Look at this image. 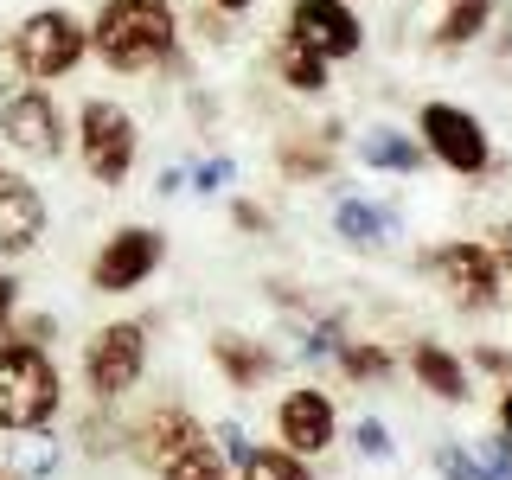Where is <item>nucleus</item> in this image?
I'll return each mask as SVG.
<instances>
[{
  "label": "nucleus",
  "instance_id": "nucleus-5",
  "mask_svg": "<svg viewBox=\"0 0 512 480\" xmlns=\"http://www.w3.org/2000/svg\"><path fill=\"white\" fill-rule=\"evenodd\" d=\"M0 135H7L20 154H32V160H52V154H64V122H58V103H52V96H45L39 84L0 90Z\"/></svg>",
  "mask_w": 512,
  "mask_h": 480
},
{
  "label": "nucleus",
  "instance_id": "nucleus-13",
  "mask_svg": "<svg viewBox=\"0 0 512 480\" xmlns=\"http://www.w3.org/2000/svg\"><path fill=\"white\" fill-rule=\"evenodd\" d=\"M192 442H205V429L192 423L186 410H154L148 423L135 429V448H141V461H148V468H167V461L180 455V448H192Z\"/></svg>",
  "mask_w": 512,
  "mask_h": 480
},
{
  "label": "nucleus",
  "instance_id": "nucleus-25",
  "mask_svg": "<svg viewBox=\"0 0 512 480\" xmlns=\"http://www.w3.org/2000/svg\"><path fill=\"white\" fill-rule=\"evenodd\" d=\"M359 448H365V455H384V448H391V442H384V423H359Z\"/></svg>",
  "mask_w": 512,
  "mask_h": 480
},
{
  "label": "nucleus",
  "instance_id": "nucleus-29",
  "mask_svg": "<svg viewBox=\"0 0 512 480\" xmlns=\"http://www.w3.org/2000/svg\"><path fill=\"white\" fill-rule=\"evenodd\" d=\"M500 423H506V436H512V391H506V404H500Z\"/></svg>",
  "mask_w": 512,
  "mask_h": 480
},
{
  "label": "nucleus",
  "instance_id": "nucleus-24",
  "mask_svg": "<svg viewBox=\"0 0 512 480\" xmlns=\"http://www.w3.org/2000/svg\"><path fill=\"white\" fill-rule=\"evenodd\" d=\"M218 442H224V455H231V461H250V436H244L237 423H224V429H218Z\"/></svg>",
  "mask_w": 512,
  "mask_h": 480
},
{
  "label": "nucleus",
  "instance_id": "nucleus-18",
  "mask_svg": "<svg viewBox=\"0 0 512 480\" xmlns=\"http://www.w3.org/2000/svg\"><path fill=\"white\" fill-rule=\"evenodd\" d=\"M487 20H493V0H455L448 20H442V45H468Z\"/></svg>",
  "mask_w": 512,
  "mask_h": 480
},
{
  "label": "nucleus",
  "instance_id": "nucleus-16",
  "mask_svg": "<svg viewBox=\"0 0 512 480\" xmlns=\"http://www.w3.org/2000/svg\"><path fill=\"white\" fill-rule=\"evenodd\" d=\"M244 480H314V474L301 468V455H295V448H250Z\"/></svg>",
  "mask_w": 512,
  "mask_h": 480
},
{
  "label": "nucleus",
  "instance_id": "nucleus-7",
  "mask_svg": "<svg viewBox=\"0 0 512 480\" xmlns=\"http://www.w3.org/2000/svg\"><path fill=\"white\" fill-rule=\"evenodd\" d=\"M288 39L308 45L320 58H352L365 45V26L359 13L346 7V0H295V13H288Z\"/></svg>",
  "mask_w": 512,
  "mask_h": 480
},
{
  "label": "nucleus",
  "instance_id": "nucleus-17",
  "mask_svg": "<svg viewBox=\"0 0 512 480\" xmlns=\"http://www.w3.org/2000/svg\"><path fill=\"white\" fill-rule=\"evenodd\" d=\"M333 224H340V237H352V244H378V237H384V212L365 205V199H340Z\"/></svg>",
  "mask_w": 512,
  "mask_h": 480
},
{
  "label": "nucleus",
  "instance_id": "nucleus-9",
  "mask_svg": "<svg viewBox=\"0 0 512 480\" xmlns=\"http://www.w3.org/2000/svg\"><path fill=\"white\" fill-rule=\"evenodd\" d=\"M141 365H148V333H141L135 320H116V327H103V333H96V346H90V391L96 397L135 391Z\"/></svg>",
  "mask_w": 512,
  "mask_h": 480
},
{
  "label": "nucleus",
  "instance_id": "nucleus-20",
  "mask_svg": "<svg viewBox=\"0 0 512 480\" xmlns=\"http://www.w3.org/2000/svg\"><path fill=\"white\" fill-rule=\"evenodd\" d=\"M365 160H372V167H397V173H410L423 154H416L404 135H372V141H365Z\"/></svg>",
  "mask_w": 512,
  "mask_h": 480
},
{
  "label": "nucleus",
  "instance_id": "nucleus-1",
  "mask_svg": "<svg viewBox=\"0 0 512 480\" xmlns=\"http://www.w3.org/2000/svg\"><path fill=\"white\" fill-rule=\"evenodd\" d=\"M173 39H180V20H173L167 0H109L90 26V52L122 77L154 71L160 58H173Z\"/></svg>",
  "mask_w": 512,
  "mask_h": 480
},
{
  "label": "nucleus",
  "instance_id": "nucleus-12",
  "mask_svg": "<svg viewBox=\"0 0 512 480\" xmlns=\"http://www.w3.org/2000/svg\"><path fill=\"white\" fill-rule=\"evenodd\" d=\"M39 231H45V199L20 180V173L0 167V250L39 244Z\"/></svg>",
  "mask_w": 512,
  "mask_h": 480
},
{
  "label": "nucleus",
  "instance_id": "nucleus-14",
  "mask_svg": "<svg viewBox=\"0 0 512 480\" xmlns=\"http://www.w3.org/2000/svg\"><path fill=\"white\" fill-rule=\"evenodd\" d=\"M282 84H288V90H301V96L327 90V58H320V52H308V45H295V39H288V45H282Z\"/></svg>",
  "mask_w": 512,
  "mask_h": 480
},
{
  "label": "nucleus",
  "instance_id": "nucleus-3",
  "mask_svg": "<svg viewBox=\"0 0 512 480\" xmlns=\"http://www.w3.org/2000/svg\"><path fill=\"white\" fill-rule=\"evenodd\" d=\"M58 410V372L39 346H0V429H39Z\"/></svg>",
  "mask_w": 512,
  "mask_h": 480
},
{
  "label": "nucleus",
  "instance_id": "nucleus-8",
  "mask_svg": "<svg viewBox=\"0 0 512 480\" xmlns=\"http://www.w3.org/2000/svg\"><path fill=\"white\" fill-rule=\"evenodd\" d=\"M423 141H429V154H436L448 173H487V160H493L480 122L468 116V109H455V103H429L423 109Z\"/></svg>",
  "mask_w": 512,
  "mask_h": 480
},
{
  "label": "nucleus",
  "instance_id": "nucleus-4",
  "mask_svg": "<svg viewBox=\"0 0 512 480\" xmlns=\"http://www.w3.org/2000/svg\"><path fill=\"white\" fill-rule=\"evenodd\" d=\"M77 148H84L90 180L122 186L128 167H135V116H128L122 103H109V96H90V103L77 109Z\"/></svg>",
  "mask_w": 512,
  "mask_h": 480
},
{
  "label": "nucleus",
  "instance_id": "nucleus-28",
  "mask_svg": "<svg viewBox=\"0 0 512 480\" xmlns=\"http://www.w3.org/2000/svg\"><path fill=\"white\" fill-rule=\"evenodd\" d=\"M500 256L512 263V218H506V231H500Z\"/></svg>",
  "mask_w": 512,
  "mask_h": 480
},
{
  "label": "nucleus",
  "instance_id": "nucleus-23",
  "mask_svg": "<svg viewBox=\"0 0 512 480\" xmlns=\"http://www.w3.org/2000/svg\"><path fill=\"white\" fill-rule=\"evenodd\" d=\"M436 468H442L448 480H493L487 468H474V461L461 455V448H442V455H436Z\"/></svg>",
  "mask_w": 512,
  "mask_h": 480
},
{
  "label": "nucleus",
  "instance_id": "nucleus-6",
  "mask_svg": "<svg viewBox=\"0 0 512 480\" xmlns=\"http://www.w3.org/2000/svg\"><path fill=\"white\" fill-rule=\"evenodd\" d=\"M154 269H160V231H148V224H128V231H116L103 250H96L90 282L103 288V295H128V288H141Z\"/></svg>",
  "mask_w": 512,
  "mask_h": 480
},
{
  "label": "nucleus",
  "instance_id": "nucleus-31",
  "mask_svg": "<svg viewBox=\"0 0 512 480\" xmlns=\"http://www.w3.org/2000/svg\"><path fill=\"white\" fill-rule=\"evenodd\" d=\"M0 480H13V474H0Z\"/></svg>",
  "mask_w": 512,
  "mask_h": 480
},
{
  "label": "nucleus",
  "instance_id": "nucleus-2",
  "mask_svg": "<svg viewBox=\"0 0 512 480\" xmlns=\"http://www.w3.org/2000/svg\"><path fill=\"white\" fill-rule=\"evenodd\" d=\"M13 64H20V77H32V84H52V77L77 71V58L90 52V32L84 20H71L64 7H39L26 13L20 26H13Z\"/></svg>",
  "mask_w": 512,
  "mask_h": 480
},
{
  "label": "nucleus",
  "instance_id": "nucleus-26",
  "mask_svg": "<svg viewBox=\"0 0 512 480\" xmlns=\"http://www.w3.org/2000/svg\"><path fill=\"white\" fill-rule=\"evenodd\" d=\"M13 301H20V282H13V276H0V327H7V314H13Z\"/></svg>",
  "mask_w": 512,
  "mask_h": 480
},
{
  "label": "nucleus",
  "instance_id": "nucleus-15",
  "mask_svg": "<svg viewBox=\"0 0 512 480\" xmlns=\"http://www.w3.org/2000/svg\"><path fill=\"white\" fill-rule=\"evenodd\" d=\"M416 378H423L436 397H468V378H461V365L448 359L442 346H416Z\"/></svg>",
  "mask_w": 512,
  "mask_h": 480
},
{
  "label": "nucleus",
  "instance_id": "nucleus-21",
  "mask_svg": "<svg viewBox=\"0 0 512 480\" xmlns=\"http://www.w3.org/2000/svg\"><path fill=\"white\" fill-rule=\"evenodd\" d=\"M340 365H346V378H378V372H391V359H384L378 346H346Z\"/></svg>",
  "mask_w": 512,
  "mask_h": 480
},
{
  "label": "nucleus",
  "instance_id": "nucleus-19",
  "mask_svg": "<svg viewBox=\"0 0 512 480\" xmlns=\"http://www.w3.org/2000/svg\"><path fill=\"white\" fill-rule=\"evenodd\" d=\"M160 480H224V468H218V455L205 442H192V448H180V455L160 468Z\"/></svg>",
  "mask_w": 512,
  "mask_h": 480
},
{
  "label": "nucleus",
  "instance_id": "nucleus-10",
  "mask_svg": "<svg viewBox=\"0 0 512 480\" xmlns=\"http://www.w3.org/2000/svg\"><path fill=\"white\" fill-rule=\"evenodd\" d=\"M436 269H442V282L455 288L461 308H487V301L500 295V256L487 244H448L436 256Z\"/></svg>",
  "mask_w": 512,
  "mask_h": 480
},
{
  "label": "nucleus",
  "instance_id": "nucleus-27",
  "mask_svg": "<svg viewBox=\"0 0 512 480\" xmlns=\"http://www.w3.org/2000/svg\"><path fill=\"white\" fill-rule=\"evenodd\" d=\"M224 173H231L224 160H212V167H199V192H218V186H224Z\"/></svg>",
  "mask_w": 512,
  "mask_h": 480
},
{
  "label": "nucleus",
  "instance_id": "nucleus-30",
  "mask_svg": "<svg viewBox=\"0 0 512 480\" xmlns=\"http://www.w3.org/2000/svg\"><path fill=\"white\" fill-rule=\"evenodd\" d=\"M218 7H231V13H244V7H250V0H218Z\"/></svg>",
  "mask_w": 512,
  "mask_h": 480
},
{
  "label": "nucleus",
  "instance_id": "nucleus-11",
  "mask_svg": "<svg viewBox=\"0 0 512 480\" xmlns=\"http://www.w3.org/2000/svg\"><path fill=\"white\" fill-rule=\"evenodd\" d=\"M276 429H282V442L295 448V455H320V448L333 442V404H327V391H288L282 410H276Z\"/></svg>",
  "mask_w": 512,
  "mask_h": 480
},
{
  "label": "nucleus",
  "instance_id": "nucleus-22",
  "mask_svg": "<svg viewBox=\"0 0 512 480\" xmlns=\"http://www.w3.org/2000/svg\"><path fill=\"white\" fill-rule=\"evenodd\" d=\"M218 365H224V372H231L237 384H250L256 372H263V359H256L250 346H231V340H218Z\"/></svg>",
  "mask_w": 512,
  "mask_h": 480
}]
</instances>
